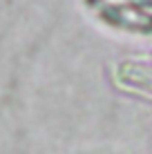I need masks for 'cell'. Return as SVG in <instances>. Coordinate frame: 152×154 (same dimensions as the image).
<instances>
[{"label":"cell","mask_w":152,"mask_h":154,"mask_svg":"<svg viewBox=\"0 0 152 154\" xmlns=\"http://www.w3.org/2000/svg\"><path fill=\"white\" fill-rule=\"evenodd\" d=\"M130 67L137 69L139 74H143V76H152V63H137V65H130ZM134 85H139V87H148L152 92V81H139Z\"/></svg>","instance_id":"6da1fadb"}]
</instances>
